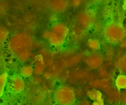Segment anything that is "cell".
<instances>
[{"label":"cell","mask_w":126,"mask_h":105,"mask_svg":"<svg viewBox=\"0 0 126 105\" xmlns=\"http://www.w3.org/2000/svg\"><path fill=\"white\" fill-rule=\"evenodd\" d=\"M54 98L59 105H73L75 101V93L72 87L62 85L56 90Z\"/></svg>","instance_id":"6da1fadb"},{"label":"cell","mask_w":126,"mask_h":105,"mask_svg":"<svg viewBox=\"0 0 126 105\" xmlns=\"http://www.w3.org/2000/svg\"><path fill=\"white\" fill-rule=\"evenodd\" d=\"M105 38L111 43H117L122 38L124 31L122 28L115 24H110L107 25L104 29Z\"/></svg>","instance_id":"7a4b0ae2"},{"label":"cell","mask_w":126,"mask_h":105,"mask_svg":"<svg viewBox=\"0 0 126 105\" xmlns=\"http://www.w3.org/2000/svg\"><path fill=\"white\" fill-rule=\"evenodd\" d=\"M65 38L52 31H50L49 35L47 38L49 43L55 47L62 46L65 42Z\"/></svg>","instance_id":"3957f363"},{"label":"cell","mask_w":126,"mask_h":105,"mask_svg":"<svg viewBox=\"0 0 126 105\" xmlns=\"http://www.w3.org/2000/svg\"><path fill=\"white\" fill-rule=\"evenodd\" d=\"M78 24L82 27H88L91 26L93 21V16L87 12L81 13L77 18Z\"/></svg>","instance_id":"277c9868"},{"label":"cell","mask_w":126,"mask_h":105,"mask_svg":"<svg viewBox=\"0 0 126 105\" xmlns=\"http://www.w3.org/2000/svg\"><path fill=\"white\" fill-rule=\"evenodd\" d=\"M11 87L12 90L16 93H20L24 90L25 82L20 76L16 75L13 77L11 82Z\"/></svg>","instance_id":"5b68a950"},{"label":"cell","mask_w":126,"mask_h":105,"mask_svg":"<svg viewBox=\"0 0 126 105\" xmlns=\"http://www.w3.org/2000/svg\"><path fill=\"white\" fill-rule=\"evenodd\" d=\"M51 31L65 38L68 34L69 30L67 26L65 24L58 22L54 24L52 26Z\"/></svg>","instance_id":"8992f818"},{"label":"cell","mask_w":126,"mask_h":105,"mask_svg":"<svg viewBox=\"0 0 126 105\" xmlns=\"http://www.w3.org/2000/svg\"><path fill=\"white\" fill-rule=\"evenodd\" d=\"M86 63L91 68L98 67L101 63V58L97 54H91L86 58Z\"/></svg>","instance_id":"52a82bcc"},{"label":"cell","mask_w":126,"mask_h":105,"mask_svg":"<svg viewBox=\"0 0 126 105\" xmlns=\"http://www.w3.org/2000/svg\"><path fill=\"white\" fill-rule=\"evenodd\" d=\"M67 6L66 0H54L52 4V8L57 12H62L64 11Z\"/></svg>","instance_id":"ba28073f"},{"label":"cell","mask_w":126,"mask_h":105,"mask_svg":"<svg viewBox=\"0 0 126 105\" xmlns=\"http://www.w3.org/2000/svg\"><path fill=\"white\" fill-rule=\"evenodd\" d=\"M33 71L34 69L32 66L26 65L22 67L20 73L22 77L24 78H29L32 75Z\"/></svg>","instance_id":"9c48e42d"},{"label":"cell","mask_w":126,"mask_h":105,"mask_svg":"<svg viewBox=\"0 0 126 105\" xmlns=\"http://www.w3.org/2000/svg\"><path fill=\"white\" fill-rule=\"evenodd\" d=\"M87 45L90 49L93 51H97L100 48V43L99 41L95 39H89L88 41Z\"/></svg>","instance_id":"30bf717a"},{"label":"cell","mask_w":126,"mask_h":105,"mask_svg":"<svg viewBox=\"0 0 126 105\" xmlns=\"http://www.w3.org/2000/svg\"><path fill=\"white\" fill-rule=\"evenodd\" d=\"M7 79V74L5 72L2 73L0 76V94L2 95Z\"/></svg>","instance_id":"8fae6325"},{"label":"cell","mask_w":126,"mask_h":105,"mask_svg":"<svg viewBox=\"0 0 126 105\" xmlns=\"http://www.w3.org/2000/svg\"><path fill=\"white\" fill-rule=\"evenodd\" d=\"M0 40H5L8 34V32L7 30L4 27H0Z\"/></svg>","instance_id":"7c38bea8"},{"label":"cell","mask_w":126,"mask_h":105,"mask_svg":"<svg viewBox=\"0 0 126 105\" xmlns=\"http://www.w3.org/2000/svg\"><path fill=\"white\" fill-rule=\"evenodd\" d=\"M80 3H81V0H71V4L74 7L79 6Z\"/></svg>","instance_id":"4fadbf2b"},{"label":"cell","mask_w":126,"mask_h":105,"mask_svg":"<svg viewBox=\"0 0 126 105\" xmlns=\"http://www.w3.org/2000/svg\"><path fill=\"white\" fill-rule=\"evenodd\" d=\"M124 6L125 7V8L126 9V0H125V2H124Z\"/></svg>","instance_id":"5bb4252c"},{"label":"cell","mask_w":126,"mask_h":105,"mask_svg":"<svg viewBox=\"0 0 126 105\" xmlns=\"http://www.w3.org/2000/svg\"></svg>","instance_id":"9a60e30c"}]
</instances>
